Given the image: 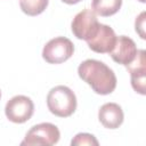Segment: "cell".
<instances>
[{
	"mask_svg": "<svg viewBox=\"0 0 146 146\" xmlns=\"http://www.w3.org/2000/svg\"><path fill=\"white\" fill-rule=\"evenodd\" d=\"M78 74L98 95H110L116 88V76L113 70L100 60H83L78 67Z\"/></svg>",
	"mask_w": 146,
	"mask_h": 146,
	"instance_id": "cell-1",
	"label": "cell"
},
{
	"mask_svg": "<svg viewBox=\"0 0 146 146\" xmlns=\"http://www.w3.org/2000/svg\"><path fill=\"white\" fill-rule=\"evenodd\" d=\"M76 96L66 86H56L47 95L48 110L56 116H71L76 110Z\"/></svg>",
	"mask_w": 146,
	"mask_h": 146,
	"instance_id": "cell-2",
	"label": "cell"
},
{
	"mask_svg": "<svg viewBox=\"0 0 146 146\" xmlns=\"http://www.w3.org/2000/svg\"><path fill=\"white\" fill-rule=\"evenodd\" d=\"M60 138V132L58 128L49 122H43L33 125L25 135L24 140L21 145L27 146H38V145H46L51 146L58 143Z\"/></svg>",
	"mask_w": 146,
	"mask_h": 146,
	"instance_id": "cell-3",
	"label": "cell"
},
{
	"mask_svg": "<svg viewBox=\"0 0 146 146\" xmlns=\"http://www.w3.org/2000/svg\"><path fill=\"white\" fill-rule=\"evenodd\" d=\"M73 52V42L65 36H57L44 44L42 49V58L49 64H60L71 58Z\"/></svg>",
	"mask_w": 146,
	"mask_h": 146,
	"instance_id": "cell-4",
	"label": "cell"
},
{
	"mask_svg": "<svg viewBox=\"0 0 146 146\" xmlns=\"http://www.w3.org/2000/svg\"><path fill=\"white\" fill-rule=\"evenodd\" d=\"M34 113L32 99L24 95H17L10 98L5 106L7 119L14 123H24L29 121Z\"/></svg>",
	"mask_w": 146,
	"mask_h": 146,
	"instance_id": "cell-5",
	"label": "cell"
},
{
	"mask_svg": "<svg viewBox=\"0 0 146 146\" xmlns=\"http://www.w3.org/2000/svg\"><path fill=\"white\" fill-rule=\"evenodd\" d=\"M99 22L96 14L90 9H84L78 13L71 24L73 34L80 40H89L97 31Z\"/></svg>",
	"mask_w": 146,
	"mask_h": 146,
	"instance_id": "cell-6",
	"label": "cell"
},
{
	"mask_svg": "<svg viewBox=\"0 0 146 146\" xmlns=\"http://www.w3.org/2000/svg\"><path fill=\"white\" fill-rule=\"evenodd\" d=\"M115 41L116 35L114 30L106 24L99 23L97 31L89 40H87V43L92 51L98 54H106L113 49Z\"/></svg>",
	"mask_w": 146,
	"mask_h": 146,
	"instance_id": "cell-7",
	"label": "cell"
},
{
	"mask_svg": "<svg viewBox=\"0 0 146 146\" xmlns=\"http://www.w3.org/2000/svg\"><path fill=\"white\" fill-rule=\"evenodd\" d=\"M131 78V86L133 90L140 95H145V79H146V55L145 50H137V54L131 63L127 66Z\"/></svg>",
	"mask_w": 146,
	"mask_h": 146,
	"instance_id": "cell-8",
	"label": "cell"
},
{
	"mask_svg": "<svg viewBox=\"0 0 146 146\" xmlns=\"http://www.w3.org/2000/svg\"><path fill=\"white\" fill-rule=\"evenodd\" d=\"M137 47L135 41L125 35L116 36L115 44L113 49L108 52L112 57V59L121 65L127 66L129 63H131L137 54Z\"/></svg>",
	"mask_w": 146,
	"mask_h": 146,
	"instance_id": "cell-9",
	"label": "cell"
},
{
	"mask_svg": "<svg viewBox=\"0 0 146 146\" xmlns=\"http://www.w3.org/2000/svg\"><path fill=\"white\" fill-rule=\"evenodd\" d=\"M123 111L116 103H106L98 111L99 122L107 129H116L123 123Z\"/></svg>",
	"mask_w": 146,
	"mask_h": 146,
	"instance_id": "cell-10",
	"label": "cell"
},
{
	"mask_svg": "<svg viewBox=\"0 0 146 146\" xmlns=\"http://www.w3.org/2000/svg\"><path fill=\"white\" fill-rule=\"evenodd\" d=\"M122 6V0H92V11L99 16L108 17L116 14Z\"/></svg>",
	"mask_w": 146,
	"mask_h": 146,
	"instance_id": "cell-11",
	"label": "cell"
},
{
	"mask_svg": "<svg viewBox=\"0 0 146 146\" xmlns=\"http://www.w3.org/2000/svg\"><path fill=\"white\" fill-rule=\"evenodd\" d=\"M49 0H19L22 11L29 16H36L44 11Z\"/></svg>",
	"mask_w": 146,
	"mask_h": 146,
	"instance_id": "cell-12",
	"label": "cell"
},
{
	"mask_svg": "<svg viewBox=\"0 0 146 146\" xmlns=\"http://www.w3.org/2000/svg\"><path fill=\"white\" fill-rule=\"evenodd\" d=\"M72 146H80V145H98V140L95 138L94 135L87 133V132H80L75 135V137L71 141Z\"/></svg>",
	"mask_w": 146,
	"mask_h": 146,
	"instance_id": "cell-13",
	"label": "cell"
},
{
	"mask_svg": "<svg viewBox=\"0 0 146 146\" xmlns=\"http://www.w3.org/2000/svg\"><path fill=\"white\" fill-rule=\"evenodd\" d=\"M135 29H136V32L140 35L141 39H145L146 35H145V11L140 13L139 16L136 18V22H135Z\"/></svg>",
	"mask_w": 146,
	"mask_h": 146,
	"instance_id": "cell-14",
	"label": "cell"
},
{
	"mask_svg": "<svg viewBox=\"0 0 146 146\" xmlns=\"http://www.w3.org/2000/svg\"><path fill=\"white\" fill-rule=\"evenodd\" d=\"M62 1L65 2V3H67V5H75V3L80 2L81 0H62Z\"/></svg>",
	"mask_w": 146,
	"mask_h": 146,
	"instance_id": "cell-15",
	"label": "cell"
},
{
	"mask_svg": "<svg viewBox=\"0 0 146 146\" xmlns=\"http://www.w3.org/2000/svg\"><path fill=\"white\" fill-rule=\"evenodd\" d=\"M139 1H140V2H145V0H139Z\"/></svg>",
	"mask_w": 146,
	"mask_h": 146,
	"instance_id": "cell-16",
	"label": "cell"
},
{
	"mask_svg": "<svg viewBox=\"0 0 146 146\" xmlns=\"http://www.w3.org/2000/svg\"><path fill=\"white\" fill-rule=\"evenodd\" d=\"M0 98H1V91H0Z\"/></svg>",
	"mask_w": 146,
	"mask_h": 146,
	"instance_id": "cell-17",
	"label": "cell"
}]
</instances>
